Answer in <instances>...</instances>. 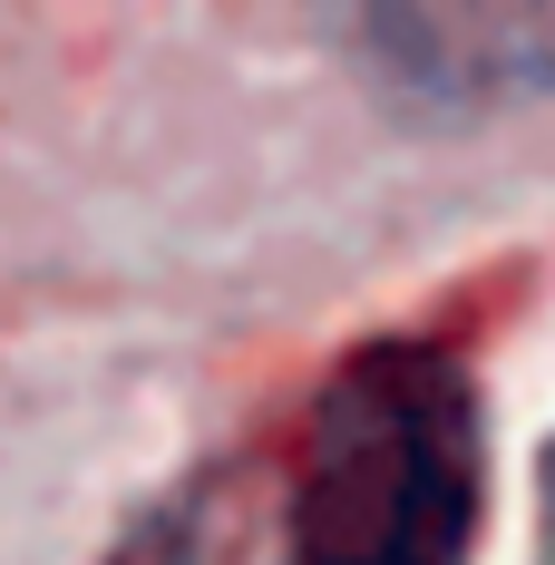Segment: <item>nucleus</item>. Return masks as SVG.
Listing matches in <instances>:
<instances>
[{
  "mask_svg": "<svg viewBox=\"0 0 555 565\" xmlns=\"http://www.w3.org/2000/svg\"><path fill=\"white\" fill-rule=\"evenodd\" d=\"M488 429L468 371L429 341H371L312 399L282 565H468Z\"/></svg>",
  "mask_w": 555,
  "mask_h": 565,
  "instance_id": "nucleus-1",
  "label": "nucleus"
}]
</instances>
